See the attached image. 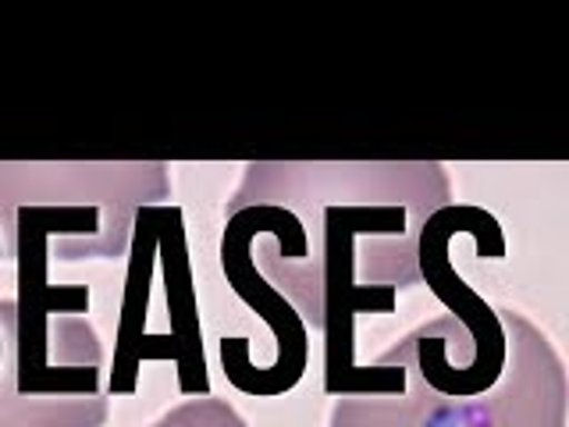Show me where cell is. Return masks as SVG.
<instances>
[{"label":"cell","mask_w":569,"mask_h":427,"mask_svg":"<svg viewBox=\"0 0 569 427\" xmlns=\"http://www.w3.org/2000/svg\"><path fill=\"white\" fill-rule=\"evenodd\" d=\"M284 207L307 231V260L278 257L257 236L253 264L325 335V391L402 396L406 370L356 364V317L396 314L399 292L420 281V231L452 203L438 160H249L224 214Z\"/></svg>","instance_id":"6da1fadb"},{"label":"cell","mask_w":569,"mask_h":427,"mask_svg":"<svg viewBox=\"0 0 569 427\" xmlns=\"http://www.w3.org/2000/svg\"><path fill=\"white\" fill-rule=\"evenodd\" d=\"M168 196L164 160H0V225H36L61 264L124 257L136 214Z\"/></svg>","instance_id":"7a4b0ae2"},{"label":"cell","mask_w":569,"mask_h":427,"mask_svg":"<svg viewBox=\"0 0 569 427\" xmlns=\"http://www.w3.org/2000/svg\"><path fill=\"white\" fill-rule=\"evenodd\" d=\"M506 325V367L488 391L441 396L406 370L402 396H342L328 427H566L569 374L551 338L512 307H498Z\"/></svg>","instance_id":"3957f363"},{"label":"cell","mask_w":569,"mask_h":427,"mask_svg":"<svg viewBox=\"0 0 569 427\" xmlns=\"http://www.w3.org/2000/svg\"><path fill=\"white\" fill-rule=\"evenodd\" d=\"M257 236H267L274 242L278 257L284 260H307L310 242L302 231L296 214L284 207H242L228 214L224 236H221V267L228 285L249 310L263 317V325L274 335V364L253 367L249 360V338H221V367L231 388H239L242 396H284L292 391L310 364V328L302 325V317L292 310V302L284 299L271 281H267L253 264V242Z\"/></svg>","instance_id":"277c9868"},{"label":"cell","mask_w":569,"mask_h":427,"mask_svg":"<svg viewBox=\"0 0 569 427\" xmlns=\"http://www.w3.org/2000/svg\"><path fill=\"white\" fill-rule=\"evenodd\" d=\"M456 231H467L477 242V257H506V231L485 207L449 203L420 231V281H427L441 302L445 314L456 317L473 342V378L480 385H495L506 367V325L498 320V307L452 271L449 242Z\"/></svg>","instance_id":"5b68a950"},{"label":"cell","mask_w":569,"mask_h":427,"mask_svg":"<svg viewBox=\"0 0 569 427\" xmlns=\"http://www.w3.org/2000/svg\"><path fill=\"white\" fill-rule=\"evenodd\" d=\"M111 420V396H26L18 388L14 352L0 367V427H103Z\"/></svg>","instance_id":"8992f818"},{"label":"cell","mask_w":569,"mask_h":427,"mask_svg":"<svg viewBox=\"0 0 569 427\" xmlns=\"http://www.w3.org/2000/svg\"><path fill=\"white\" fill-rule=\"evenodd\" d=\"M150 427H249V420L228 399L200 396V399H182L178 406L164 409Z\"/></svg>","instance_id":"52a82bcc"},{"label":"cell","mask_w":569,"mask_h":427,"mask_svg":"<svg viewBox=\"0 0 569 427\" xmlns=\"http://www.w3.org/2000/svg\"><path fill=\"white\" fill-rule=\"evenodd\" d=\"M0 257H4V239H0ZM4 356H8V331L0 325V367H4Z\"/></svg>","instance_id":"ba28073f"}]
</instances>
